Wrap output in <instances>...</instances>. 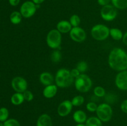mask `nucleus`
<instances>
[{
	"label": "nucleus",
	"instance_id": "nucleus-8",
	"mask_svg": "<svg viewBox=\"0 0 127 126\" xmlns=\"http://www.w3.org/2000/svg\"><path fill=\"white\" fill-rule=\"evenodd\" d=\"M37 10V5L32 1H26L21 5L20 12L22 17L26 19L32 17Z\"/></svg>",
	"mask_w": 127,
	"mask_h": 126
},
{
	"label": "nucleus",
	"instance_id": "nucleus-12",
	"mask_svg": "<svg viewBox=\"0 0 127 126\" xmlns=\"http://www.w3.org/2000/svg\"><path fill=\"white\" fill-rule=\"evenodd\" d=\"M73 105L71 101L66 100L60 103L57 108L58 114L61 117H65L68 116L71 112Z\"/></svg>",
	"mask_w": 127,
	"mask_h": 126
},
{
	"label": "nucleus",
	"instance_id": "nucleus-31",
	"mask_svg": "<svg viewBox=\"0 0 127 126\" xmlns=\"http://www.w3.org/2000/svg\"><path fill=\"white\" fill-rule=\"evenodd\" d=\"M24 97V100L27 101H32L34 98V96H33V93L30 90H26L24 93H22Z\"/></svg>",
	"mask_w": 127,
	"mask_h": 126
},
{
	"label": "nucleus",
	"instance_id": "nucleus-33",
	"mask_svg": "<svg viewBox=\"0 0 127 126\" xmlns=\"http://www.w3.org/2000/svg\"><path fill=\"white\" fill-rule=\"evenodd\" d=\"M120 109L124 113L127 114V99L124 100L120 105Z\"/></svg>",
	"mask_w": 127,
	"mask_h": 126
},
{
	"label": "nucleus",
	"instance_id": "nucleus-4",
	"mask_svg": "<svg viewBox=\"0 0 127 126\" xmlns=\"http://www.w3.org/2000/svg\"><path fill=\"white\" fill-rule=\"evenodd\" d=\"M91 34L94 40L104 41L110 36V28L104 24H96L92 27Z\"/></svg>",
	"mask_w": 127,
	"mask_h": 126
},
{
	"label": "nucleus",
	"instance_id": "nucleus-34",
	"mask_svg": "<svg viewBox=\"0 0 127 126\" xmlns=\"http://www.w3.org/2000/svg\"><path fill=\"white\" fill-rule=\"evenodd\" d=\"M70 72L71 74V75L73 76V77L74 78V79H75L76 78L78 77L81 74L80 72H79L76 68H74V69H73L72 70H71Z\"/></svg>",
	"mask_w": 127,
	"mask_h": 126
},
{
	"label": "nucleus",
	"instance_id": "nucleus-14",
	"mask_svg": "<svg viewBox=\"0 0 127 126\" xmlns=\"http://www.w3.org/2000/svg\"><path fill=\"white\" fill-rule=\"evenodd\" d=\"M39 80L41 84L45 86L53 84L55 77L51 73L48 72H43L40 74Z\"/></svg>",
	"mask_w": 127,
	"mask_h": 126
},
{
	"label": "nucleus",
	"instance_id": "nucleus-10",
	"mask_svg": "<svg viewBox=\"0 0 127 126\" xmlns=\"http://www.w3.org/2000/svg\"><path fill=\"white\" fill-rule=\"evenodd\" d=\"M69 36L74 42L81 43L85 40L87 35L86 31L79 26L72 28L71 30L69 32Z\"/></svg>",
	"mask_w": 127,
	"mask_h": 126
},
{
	"label": "nucleus",
	"instance_id": "nucleus-23",
	"mask_svg": "<svg viewBox=\"0 0 127 126\" xmlns=\"http://www.w3.org/2000/svg\"><path fill=\"white\" fill-rule=\"evenodd\" d=\"M62 58V54L58 49H54L50 55V59L53 63H58L60 62Z\"/></svg>",
	"mask_w": 127,
	"mask_h": 126
},
{
	"label": "nucleus",
	"instance_id": "nucleus-25",
	"mask_svg": "<svg viewBox=\"0 0 127 126\" xmlns=\"http://www.w3.org/2000/svg\"><path fill=\"white\" fill-rule=\"evenodd\" d=\"M94 94L98 98H102L105 96V90L101 86H97L94 88Z\"/></svg>",
	"mask_w": 127,
	"mask_h": 126
},
{
	"label": "nucleus",
	"instance_id": "nucleus-36",
	"mask_svg": "<svg viewBox=\"0 0 127 126\" xmlns=\"http://www.w3.org/2000/svg\"><path fill=\"white\" fill-rule=\"evenodd\" d=\"M21 0H9V2L12 6H16L19 4Z\"/></svg>",
	"mask_w": 127,
	"mask_h": 126
},
{
	"label": "nucleus",
	"instance_id": "nucleus-27",
	"mask_svg": "<svg viewBox=\"0 0 127 126\" xmlns=\"http://www.w3.org/2000/svg\"><path fill=\"white\" fill-rule=\"evenodd\" d=\"M76 68L80 72L81 74H84L88 70V64L87 62L84 61H81L77 64Z\"/></svg>",
	"mask_w": 127,
	"mask_h": 126
},
{
	"label": "nucleus",
	"instance_id": "nucleus-29",
	"mask_svg": "<svg viewBox=\"0 0 127 126\" xmlns=\"http://www.w3.org/2000/svg\"><path fill=\"white\" fill-rule=\"evenodd\" d=\"M98 105L95 103L93 101H91L87 103L86 105V109L88 111L91 112H96V110L97 109Z\"/></svg>",
	"mask_w": 127,
	"mask_h": 126
},
{
	"label": "nucleus",
	"instance_id": "nucleus-6",
	"mask_svg": "<svg viewBox=\"0 0 127 126\" xmlns=\"http://www.w3.org/2000/svg\"><path fill=\"white\" fill-rule=\"evenodd\" d=\"M97 117L101 120L102 122H107L110 121L113 116V109L111 106L107 103H104L98 105L96 110Z\"/></svg>",
	"mask_w": 127,
	"mask_h": 126
},
{
	"label": "nucleus",
	"instance_id": "nucleus-28",
	"mask_svg": "<svg viewBox=\"0 0 127 126\" xmlns=\"http://www.w3.org/2000/svg\"><path fill=\"white\" fill-rule=\"evenodd\" d=\"M9 116V111L6 107L0 108V122H5L7 121Z\"/></svg>",
	"mask_w": 127,
	"mask_h": 126
},
{
	"label": "nucleus",
	"instance_id": "nucleus-7",
	"mask_svg": "<svg viewBox=\"0 0 127 126\" xmlns=\"http://www.w3.org/2000/svg\"><path fill=\"white\" fill-rule=\"evenodd\" d=\"M117 9L113 5L108 4L102 6L100 10V16L104 21L110 22L117 17Z\"/></svg>",
	"mask_w": 127,
	"mask_h": 126
},
{
	"label": "nucleus",
	"instance_id": "nucleus-32",
	"mask_svg": "<svg viewBox=\"0 0 127 126\" xmlns=\"http://www.w3.org/2000/svg\"><path fill=\"white\" fill-rule=\"evenodd\" d=\"M105 100L107 101V103H113V102H115V99H116V96L112 94H109V95H105Z\"/></svg>",
	"mask_w": 127,
	"mask_h": 126
},
{
	"label": "nucleus",
	"instance_id": "nucleus-39",
	"mask_svg": "<svg viewBox=\"0 0 127 126\" xmlns=\"http://www.w3.org/2000/svg\"><path fill=\"white\" fill-rule=\"evenodd\" d=\"M76 126H86V124H77Z\"/></svg>",
	"mask_w": 127,
	"mask_h": 126
},
{
	"label": "nucleus",
	"instance_id": "nucleus-38",
	"mask_svg": "<svg viewBox=\"0 0 127 126\" xmlns=\"http://www.w3.org/2000/svg\"><path fill=\"white\" fill-rule=\"evenodd\" d=\"M45 0H32V2H34L35 4H41L42 2H43Z\"/></svg>",
	"mask_w": 127,
	"mask_h": 126
},
{
	"label": "nucleus",
	"instance_id": "nucleus-30",
	"mask_svg": "<svg viewBox=\"0 0 127 126\" xmlns=\"http://www.w3.org/2000/svg\"><path fill=\"white\" fill-rule=\"evenodd\" d=\"M4 126H21V124L16 119H9L4 122Z\"/></svg>",
	"mask_w": 127,
	"mask_h": 126
},
{
	"label": "nucleus",
	"instance_id": "nucleus-11",
	"mask_svg": "<svg viewBox=\"0 0 127 126\" xmlns=\"http://www.w3.org/2000/svg\"><path fill=\"white\" fill-rule=\"evenodd\" d=\"M115 84L118 89L122 91L127 90V70L119 72L115 79Z\"/></svg>",
	"mask_w": 127,
	"mask_h": 126
},
{
	"label": "nucleus",
	"instance_id": "nucleus-20",
	"mask_svg": "<svg viewBox=\"0 0 127 126\" xmlns=\"http://www.w3.org/2000/svg\"><path fill=\"white\" fill-rule=\"evenodd\" d=\"M22 17H23L21 12L18 11H14L10 15V21L13 24L17 25L21 23Z\"/></svg>",
	"mask_w": 127,
	"mask_h": 126
},
{
	"label": "nucleus",
	"instance_id": "nucleus-3",
	"mask_svg": "<svg viewBox=\"0 0 127 126\" xmlns=\"http://www.w3.org/2000/svg\"><path fill=\"white\" fill-rule=\"evenodd\" d=\"M74 86L78 91L86 93L91 90L93 86V81L90 77L85 74H81L74 79Z\"/></svg>",
	"mask_w": 127,
	"mask_h": 126
},
{
	"label": "nucleus",
	"instance_id": "nucleus-15",
	"mask_svg": "<svg viewBox=\"0 0 127 126\" xmlns=\"http://www.w3.org/2000/svg\"><path fill=\"white\" fill-rule=\"evenodd\" d=\"M72 25H71L70 22L68 21H61L58 22L57 24V29L61 33H69L71 30Z\"/></svg>",
	"mask_w": 127,
	"mask_h": 126
},
{
	"label": "nucleus",
	"instance_id": "nucleus-16",
	"mask_svg": "<svg viewBox=\"0 0 127 126\" xmlns=\"http://www.w3.org/2000/svg\"><path fill=\"white\" fill-rule=\"evenodd\" d=\"M36 126H52V120L48 114H42L37 119Z\"/></svg>",
	"mask_w": 127,
	"mask_h": 126
},
{
	"label": "nucleus",
	"instance_id": "nucleus-21",
	"mask_svg": "<svg viewBox=\"0 0 127 126\" xmlns=\"http://www.w3.org/2000/svg\"><path fill=\"white\" fill-rule=\"evenodd\" d=\"M86 126H102V122L97 117H89L85 122Z\"/></svg>",
	"mask_w": 127,
	"mask_h": 126
},
{
	"label": "nucleus",
	"instance_id": "nucleus-13",
	"mask_svg": "<svg viewBox=\"0 0 127 126\" xmlns=\"http://www.w3.org/2000/svg\"><path fill=\"white\" fill-rule=\"evenodd\" d=\"M58 86L56 84L45 86L43 90V95L45 98L51 99L54 97L58 92Z\"/></svg>",
	"mask_w": 127,
	"mask_h": 126
},
{
	"label": "nucleus",
	"instance_id": "nucleus-17",
	"mask_svg": "<svg viewBox=\"0 0 127 126\" xmlns=\"http://www.w3.org/2000/svg\"><path fill=\"white\" fill-rule=\"evenodd\" d=\"M73 120L77 124H84L87 121V115L83 110H77L73 115Z\"/></svg>",
	"mask_w": 127,
	"mask_h": 126
},
{
	"label": "nucleus",
	"instance_id": "nucleus-37",
	"mask_svg": "<svg viewBox=\"0 0 127 126\" xmlns=\"http://www.w3.org/2000/svg\"><path fill=\"white\" fill-rule=\"evenodd\" d=\"M122 42L125 45L127 46V31L125 33H124V37H123L122 38Z\"/></svg>",
	"mask_w": 127,
	"mask_h": 126
},
{
	"label": "nucleus",
	"instance_id": "nucleus-1",
	"mask_svg": "<svg viewBox=\"0 0 127 126\" xmlns=\"http://www.w3.org/2000/svg\"><path fill=\"white\" fill-rule=\"evenodd\" d=\"M108 64L112 69L120 72L127 70V53L121 48H115L110 51Z\"/></svg>",
	"mask_w": 127,
	"mask_h": 126
},
{
	"label": "nucleus",
	"instance_id": "nucleus-24",
	"mask_svg": "<svg viewBox=\"0 0 127 126\" xmlns=\"http://www.w3.org/2000/svg\"><path fill=\"white\" fill-rule=\"evenodd\" d=\"M69 22L73 27H79L81 23V19L78 15L73 14L69 18Z\"/></svg>",
	"mask_w": 127,
	"mask_h": 126
},
{
	"label": "nucleus",
	"instance_id": "nucleus-35",
	"mask_svg": "<svg viewBox=\"0 0 127 126\" xmlns=\"http://www.w3.org/2000/svg\"><path fill=\"white\" fill-rule=\"evenodd\" d=\"M110 2H111V0H97L98 4L102 6L109 4Z\"/></svg>",
	"mask_w": 127,
	"mask_h": 126
},
{
	"label": "nucleus",
	"instance_id": "nucleus-18",
	"mask_svg": "<svg viewBox=\"0 0 127 126\" xmlns=\"http://www.w3.org/2000/svg\"><path fill=\"white\" fill-rule=\"evenodd\" d=\"M124 34L122 31L118 28H110V36L114 40H122Z\"/></svg>",
	"mask_w": 127,
	"mask_h": 126
},
{
	"label": "nucleus",
	"instance_id": "nucleus-26",
	"mask_svg": "<svg viewBox=\"0 0 127 126\" xmlns=\"http://www.w3.org/2000/svg\"><path fill=\"white\" fill-rule=\"evenodd\" d=\"M71 103L73 106H81L84 103V98L82 95H77L72 99Z\"/></svg>",
	"mask_w": 127,
	"mask_h": 126
},
{
	"label": "nucleus",
	"instance_id": "nucleus-2",
	"mask_svg": "<svg viewBox=\"0 0 127 126\" xmlns=\"http://www.w3.org/2000/svg\"><path fill=\"white\" fill-rule=\"evenodd\" d=\"M74 79L71 74L70 70L66 68H61L56 73L55 82L59 88H67L74 83Z\"/></svg>",
	"mask_w": 127,
	"mask_h": 126
},
{
	"label": "nucleus",
	"instance_id": "nucleus-9",
	"mask_svg": "<svg viewBox=\"0 0 127 126\" xmlns=\"http://www.w3.org/2000/svg\"><path fill=\"white\" fill-rule=\"evenodd\" d=\"M11 85L14 91L17 93H24L27 90L28 83L22 77L17 76L13 78L11 82Z\"/></svg>",
	"mask_w": 127,
	"mask_h": 126
},
{
	"label": "nucleus",
	"instance_id": "nucleus-5",
	"mask_svg": "<svg viewBox=\"0 0 127 126\" xmlns=\"http://www.w3.org/2000/svg\"><path fill=\"white\" fill-rule=\"evenodd\" d=\"M62 42V33L57 28L51 30L47 33L46 37V43L49 48L53 49H57L60 48Z\"/></svg>",
	"mask_w": 127,
	"mask_h": 126
},
{
	"label": "nucleus",
	"instance_id": "nucleus-19",
	"mask_svg": "<svg viewBox=\"0 0 127 126\" xmlns=\"http://www.w3.org/2000/svg\"><path fill=\"white\" fill-rule=\"evenodd\" d=\"M24 100V97L22 93L16 92V93L12 95L11 98V101L12 104H13L14 105H16V106H18V105L22 104Z\"/></svg>",
	"mask_w": 127,
	"mask_h": 126
},
{
	"label": "nucleus",
	"instance_id": "nucleus-22",
	"mask_svg": "<svg viewBox=\"0 0 127 126\" xmlns=\"http://www.w3.org/2000/svg\"><path fill=\"white\" fill-rule=\"evenodd\" d=\"M111 2L117 9L124 10L127 9V0H111Z\"/></svg>",
	"mask_w": 127,
	"mask_h": 126
}]
</instances>
